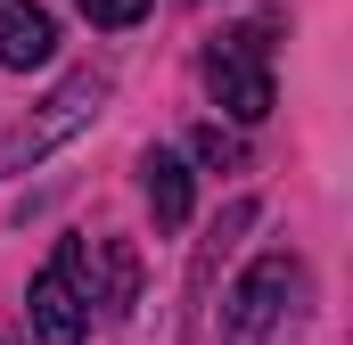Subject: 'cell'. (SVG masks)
<instances>
[{
    "instance_id": "1",
    "label": "cell",
    "mask_w": 353,
    "mask_h": 345,
    "mask_svg": "<svg viewBox=\"0 0 353 345\" xmlns=\"http://www.w3.org/2000/svg\"><path fill=\"white\" fill-rule=\"evenodd\" d=\"M312 321V271L304 255L271 247L222 288V345H296Z\"/></svg>"
},
{
    "instance_id": "2",
    "label": "cell",
    "mask_w": 353,
    "mask_h": 345,
    "mask_svg": "<svg viewBox=\"0 0 353 345\" xmlns=\"http://www.w3.org/2000/svg\"><path fill=\"white\" fill-rule=\"evenodd\" d=\"M107 99H115V83H107L99 66H74L66 83H58L41 107H33V115H25V124H17V132H8V140H0V181L33 172L41 157H58L74 132H90V124L107 115Z\"/></svg>"
},
{
    "instance_id": "3",
    "label": "cell",
    "mask_w": 353,
    "mask_h": 345,
    "mask_svg": "<svg viewBox=\"0 0 353 345\" xmlns=\"http://www.w3.org/2000/svg\"><path fill=\"white\" fill-rule=\"evenodd\" d=\"M205 99L230 115V124H263L271 115V17L255 25H222L205 41Z\"/></svg>"
},
{
    "instance_id": "4",
    "label": "cell",
    "mask_w": 353,
    "mask_h": 345,
    "mask_svg": "<svg viewBox=\"0 0 353 345\" xmlns=\"http://www.w3.org/2000/svg\"><path fill=\"white\" fill-rule=\"evenodd\" d=\"M25 321L41 345H83L90 337V239H58L50 263L25 288Z\"/></svg>"
},
{
    "instance_id": "5",
    "label": "cell",
    "mask_w": 353,
    "mask_h": 345,
    "mask_svg": "<svg viewBox=\"0 0 353 345\" xmlns=\"http://www.w3.org/2000/svg\"><path fill=\"white\" fill-rule=\"evenodd\" d=\"M58 58V17L41 0H0V66L8 75H33Z\"/></svg>"
},
{
    "instance_id": "6",
    "label": "cell",
    "mask_w": 353,
    "mask_h": 345,
    "mask_svg": "<svg viewBox=\"0 0 353 345\" xmlns=\"http://www.w3.org/2000/svg\"><path fill=\"white\" fill-rule=\"evenodd\" d=\"M140 304V255L123 239H90V321H123Z\"/></svg>"
},
{
    "instance_id": "7",
    "label": "cell",
    "mask_w": 353,
    "mask_h": 345,
    "mask_svg": "<svg viewBox=\"0 0 353 345\" xmlns=\"http://www.w3.org/2000/svg\"><path fill=\"white\" fill-rule=\"evenodd\" d=\"M140 189H148L157 230H189L197 189H189V157H181V148H148V157H140Z\"/></svg>"
},
{
    "instance_id": "8",
    "label": "cell",
    "mask_w": 353,
    "mask_h": 345,
    "mask_svg": "<svg viewBox=\"0 0 353 345\" xmlns=\"http://www.w3.org/2000/svg\"><path fill=\"white\" fill-rule=\"evenodd\" d=\"M148 8H157V0H83V17L99 25V33H132Z\"/></svg>"
},
{
    "instance_id": "9",
    "label": "cell",
    "mask_w": 353,
    "mask_h": 345,
    "mask_svg": "<svg viewBox=\"0 0 353 345\" xmlns=\"http://www.w3.org/2000/svg\"><path fill=\"white\" fill-rule=\"evenodd\" d=\"M189 157H197V165H239V140H230V132H222V124H205V132H197V140H189Z\"/></svg>"
},
{
    "instance_id": "10",
    "label": "cell",
    "mask_w": 353,
    "mask_h": 345,
    "mask_svg": "<svg viewBox=\"0 0 353 345\" xmlns=\"http://www.w3.org/2000/svg\"><path fill=\"white\" fill-rule=\"evenodd\" d=\"M0 345H17V337H8V329H0Z\"/></svg>"
}]
</instances>
